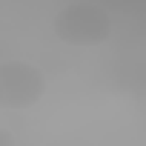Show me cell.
I'll list each match as a JSON object with an SVG mask.
<instances>
[{"mask_svg":"<svg viewBox=\"0 0 146 146\" xmlns=\"http://www.w3.org/2000/svg\"><path fill=\"white\" fill-rule=\"evenodd\" d=\"M52 29H54V37L66 46H78V49L100 46L112 35V15L98 3L80 0V3L63 6L54 15Z\"/></svg>","mask_w":146,"mask_h":146,"instance_id":"cell-1","label":"cell"},{"mask_svg":"<svg viewBox=\"0 0 146 146\" xmlns=\"http://www.w3.org/2000/svg\"><path fill=\"white\" fill-rule=\"evenodd\" d=\"M46 95V75L29 60L0 63V109H29Z\"/></svg>","mask_w":146,"mask_h":146,"instance_id":"cell-2","label":"cell"},{"mask_svg":"<svg viewBox=\"0 0 146 146\" xmlns=\"http://www.w3.org/2000/svg\"><path fill=\"white\" fill-rule=\"evenodd\" d=\"M0 146H17L15 135H12L9 129H3V126H0Z\"/></svg>","mask_w":146,"mask_h":146,"instance_id":"cell-3","label":"cell"}]
</instances>
